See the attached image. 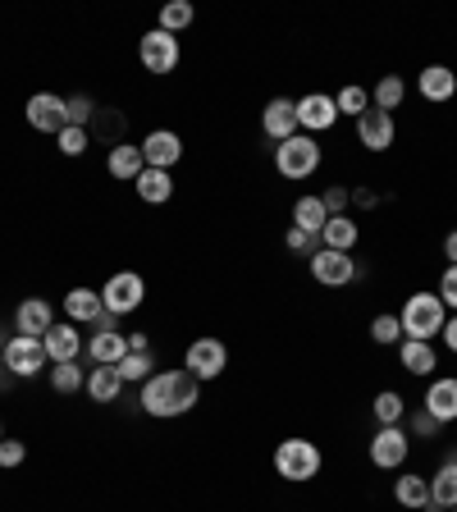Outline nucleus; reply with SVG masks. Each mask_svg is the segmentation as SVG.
<instances>
[{
    "mask_svg": "<svg viewBox=\"0 0 457 512\" xmlns=\"http://www.w3.org/2000/svg\"><path fill=\"white\" fill-rule=\"evenodd\" d=\"M138 403H142L147 416L170 421V416H183V412H192V407L202 403V389H197V380H192L188 371H156L147 384H142Z\"/></svg>",
    "mask_w": 457,
    "mask_h": 512,
    "instance_id": "obj_1",
    "label": "nucleus"
},
{
    "mask_svg": "<svg viewBox=\"0 0 457 512\" xmlns=\"http://www.w3.org/2000/svg\"><path fill=\"white\" fill-rule=\"evenodd\" d=\"M398 320H403V339L430 343L435 334H444L448 307L439 302V293H412V298L403 302V311H398Z\"/></svg>",
    "mask_w": 457,
    "mask_h": 512,
    "instance_id": "obj_2",
    "label": "nucleus"
},
{
    "mask_svg": "<svg viewBox=\"0 0 457 512\" xmlns=\"http://www.w3.org/2000/svg\"><path fill=\"white\" fill-rule=\"evenodd\" d=\"M275 170L293 183L311 179V174L320 170V142L311 138V133H293V138H284L275 147Z\"/></svg>",
    "mask_w": 457,
    "mask_h": 512,
    "instance_id": "obj_3",
    "label": "nucleus"
},
{
    "mask_svg": "<svg viewBox=\"0 0 457 512\" xmlns=\"http://www.w3.org/2000/svg\"><path fill=\"white\" fill-rule=\"evenodd\" d=\"M320 448L311 444V439H279L275 448V471L284 480H293V485H307V480L320 476Z\"/></svg>",
    "mask_w": 457,
    "mask_h": 512,
    "instance_id": "obj_4",
    "label": "nucleus"
},
{
    "mask_svg": "<svg viewBox=\"0 0 457 512\" xmlns=\"http://www.w3.org/2000/svg\"><path fill=\"white\" fill-rule=\"evenodd\" d=\"M101 302H106L110 316H133V311L147 302V279L138 270H115V275L101 284Z\"/></svg>",
    "mask_w": 457,
    "mask_h": 512,
    "instance_id": "obj_5",
    "label": "nucleus"
},
{
    "mask_svg": "<svg viewBox=\"0 0 457 512\" xmlns=\"http://www.w3.org/2000/svg\"><path fill=\"white\" fill-rule=\"evenodd\" d=\"M224 366H229V348H224L220 339H211V334H206V339H192L188 352H183V371H188L197 384L220 380Z\"/></svg>",
    "mask_w": 457,
    "mask_h": 512,
    "instance_id": "obj_6",
    "label": "nucleus"
},
{
    "mask_svg": "<svg viewBox=\"0 0 457 512\" xmlns=\"http://www.w3.org/2000/svg\"><path fill=\"white\" fill-rule=\"evenodd\" d=\"M138 60L147 74H170V69H179L183 51H179V37L165 28H151L142 32V42H138Z\"/></svg>",
    "mask_w": 457,
    "mask_h": 512,
    "instance_id": "obj_7",
    "label": "nucleus"
},
{
    "mask_svg": "<svg viewBox=\"0 0 457 512\" xmlns=\"http://www.w3.org/2000/svg\"><path fill=\"white\" fill-rule=\"evenodd\" d=\"M23 115H28V124L37 128V133H51V138H60L64 128H69L64 96H55V92H32L28 106H23Z\"/></svg>",
    "mask_w": 457,
    "mask_h": 512,
    "instance_id": "obj_8",
    "label": "nucleus"
},
{
    "mask_svg": "<svg viewBox=\"0 0 457 512\" xmlns=\"http://www.w3.org/2000/svg\"><path fill=\"white\" fill-rule=\"evenodd\" d=\"M46 362H51V357H46V343H42V339L14 334V339L5 343V371L19 375V380H32V375L42 371Z\"/></svg>",
    "mask_w": 457,
    "mask_h": 512,
    "instance_id": "obj_9",
    "label": "nucleus"
},
{
    "mask_svg": "<svg viewBox=\"0 0 457 512\" xmlns=\"http://www.w3.org/2000/svg\"><path fill=\"white\" fill-rule=\"evenodd\" d=\"M407 453H412V435H407L403 426H380L371 439V462L380 471H398L407 462Z\"/></svg>",
    "mask_w": 457,
    "mask_h": 512,
    "instance_id": "obj_10",
    "label": "nucleus"
},
{
    "mask_svg": "<svg viewBox=\"0 0 457 512\" xmlns=\"http://www.w3.org/2000/svg\"><path fill=\"white\" fill-rule=\"evenodd\" d=\"M339 124V101H334L330 92H307L298 101V128L302 133H325V128H334Z\"/></svg>",
    "mask_w": 457,
    "mask_h": 512,
    "instance_id": "obj_11",
    "label": "nucleus"
},
{
    "mask_svg": "<svg viewBox=\"0 0 457 512\" xmlns=\"http://www.w3.org/2000/svg\"><path fill=\"white\" fill-rule=\"evenodd\" d=\"M311 279L325 288H343L357 279V261H352V252H330V247H320V252L311 256Z\"/></svg>",
    "mask_w": 457,
    "mask_h": 512,
    "instance_id": "obj_12",
    "label": "nucleus"
},
{
    "mask_svg": "<svg viewBox=\"0 0 457 512\" xmlns=\"http://www.w3.org/2000/svg\"><path fill=\"white\" fill-rule=\"evenodd\" d=\"M138 147H142V160H147L151 170H174L183 160V138L174 128H151Z\"/></svg>",
    "mask_w": 457,
    "mask_h": 512,
    "instance_id": "obj_13",
    "label": "nucleus"
},
{
    "mask_svg": "<svg viewBox=\"0 0 457 512\" xmlns=\"http://www.w3.org/2000/svg\"><path fill=\"white\" fill-rule=\"evenodd\" d=\"M261 133H266L270 142H284V138H293V133H302L298 128V101H288V96L266 101V110H261Z\"/></svg>",
    "mask_w": 457,
    "mask_h": 512,
    "instance_id": "obj_14",
    "label": "nucleus"
},
{
    "mask_svg": "<svg viewBox=\"0 0 457 512\" xmlns=\"http://www.w3.org/2000/svg\"><path fill=\"white\" fill-rule=\"evenodd\" d=\"M394 115H389V110H366L362 119H357V142H362L366 151H389L394 147Z\"/></svg>",
    "mask_w": 457,
    "mask_h": 512,
    "instance_id": "obj_15",
    "label": "nucleus"
},
{
    "mask_svg": "<svg viewBox=\"0 0 457 512\" xmlns=\"http://www.w3.org/2000/svg\"><path fill=\"white\" fill-rule=\"evenodd\" d=\"M64 316H69V325H96V320L106 316V302H101V288H69L64 293Z\"/></svg>",
    "mask_w": 457,
    "mask_h": 512,
    "instance_id": "obj_16",
    "label": "nucleus"
},
{
    "mask_svg": "<svg viewBox=\"0 0 457 512\" xmlns=\"http://www.w3.org/2000/svg\"><path fill=\"white\" fill-rule=\"evenodd\" d=\"M46 357H51V366L60 362H78V352H83V330L78 325H69V320H55L51 330H46Z\"/></svg>",
    "mask_w": 457,
    "mask_h": 512,
    "instance_id": "obj_17",
    "label": "nucleus"
},
{
    "mask_svg": "<svg viewBox=\"0 0 457 512\" xmlns=\"http://www.w3.org/2000/svg\"><path fill=\"white\" fill-rule=\"evenodd\" d=\"M14 325H19V334H28V339H46V330L55 325V307L46 298H23L19 311H14Z\"/></svg>",
    "mask_w": 457,
    "mask_h": 512,
    "instance_id": "obj_18",
    "label": "nucleus"
},
{
    "mask_svg": "<svg viewBox=\"0 0 457 512\" xmlns=\"http://www.w3.org/2000/svg\"><path fill=\"white\" fill-rule=\"evenodd\" d=\"M416 87H421V96H426V101L444 106V101H453V96H457V74L448 69V64H426V69H421V78H416Z\"/></svg>",
    "mask_w": 457,
    "mask_h": 512,
    "instance_id": "obj_19",
    "label": "nucleus"
},
{
    "mask_svg": "<svg viewBox=\"0 0 457 512\" xmlns=\"http://www.w3.org/2000/svg\"><path fill=\"white\" fill-rule=\"evenodd\" d=\"M426 412L435 416L439 426L457 421V375H444V380H430V389H426Z\"/></svg>",
    "mask_w": 457,
    "mask_h": 512,
    "instance_id": "obj_20",
    "label": "nucleus"
},
{
    "mask_svg": "<svg viewBox=\"0 0 457 512\" xmlns=\"http://www.w3.org/2000/svg\"><path fill=\"white\" fill-rule=\"evenodd\" d=\"M87 357H92L96 366H119L128 357V334L124 330H96L92 339H87Z\"/></svg>",
    "mask_w": 457,
    "mask_h": 512,
    "instance_id": "obj_21",
    "label": "nucleus"
},
{
    "mask_svg": "<svg viewBox=\"0 0 457 512\" xmlns=\"http://www.w3.org/2000/svg\"><path fill=\"white\" fill-rule=\"evenodd\" d=\"M357 238H362V229H357L352 215H330L325 229H320V247H330V252H352Z\"/></svg>",
    "mask_w": 457,
    "mask_h": 512,
    "instance_id": "obj_22",
    "label": "nucleus"
},
{
    "mask_svg": "<svg viewBox=\"0 0 457 512\" xmlns=\"http://www.w3.org/2000/svg\"><path fill=\"white\" fill-rule=\"evenodd\" d=\"M106 170L115 174V179H124V183H138V174L147 170V160H142V147H133V142H119V147H110Z\"/></svg>",
    "mask_w": 457,
    "mask_h": 512,
    "instance_id": "obj_23",
    "label": "nucleus"
},
{
    "mask_svg": "<svg viewBox=\"0 0 457 512\" xmlns=\"http://www.w3.org/2000/svg\"><path fill=\"white\" fill-rule=\"evenodd\" d=\"M398 366H403L407 375H435L439 357H435V348H430V343L403 339V343H398Z\"/></svg>",
    "mask_w": 457,
    "mask_h": 512,
    "instance_id": "obj_24",
    "label": "nucleus"
},
{
    "mask_svg": "<svg viewBox=\"0 0 457 512\" xmlns=\"http://www.w3.org/2000/svg\"><path fill=\"white\" fill-rule=\"evenodd\" d=\"M133 188H138V197L147 206H165L174 197V174L170 170H151V165H147V170L138 174V183H133Z\"/></svg>",
    "mask_w": 457,
    "mask_h": 512,
    "instance_id": "obj_25",
    "label": "nucleus"
},
{
    "mask_svg": "<svg viewBox=\"0 0 457 512\" xmlns=\"http://www.w3.org/2000/svg\"><path fill=\"white\" fill-rule=\"evenodd\" d=\"M87 398L92 403H119V394H124V380H119L115 366H96L92 375H87Z\"/></svg>",
    "mask_w": 457,
    "mask_h": 512,
    "instance_id": "obj_26",
    "label": "nucleus"
},
{
    "mask_svg": "<svg viewBox=\"0 0 457 512\" xmlns=\"http://www.w3.org/2000/svg\"><path fill=\"white\" fill-rule=\"evenodd\" d=\"M430 508H457V458H448L430 476Z\"/></svg>",
    "mask_w": 457,
    "mask_h": 512,
    "instance_id": "obj_27",
    "label": "nucleus"
},
{
    "mask_svg": "<svg viewBox=\"0 0 457 512\" xmlns=\"http://www.w3.org/2000/svg\"><path fill=\"white\" fill-rule=\"evenodd\" d=\"M394 499L403 503V508H412V512L430 508V476H398Z\"/></svg>",
    "mask_w": 457,
    "mask_h": 512,
    "instance_id": "obj_28",
    "label": "nucleus"
},
{
    "mask_svg": "<svg viewBox=\"0 0 457 512\" xmlns=\"http://www.w3.org/2000/svg\"><path fill=\"white\" fill-rule=\"evenodd\" d=\"M325 220H330V211H325V202H320V197H298V202H293V224H298V229H307V234L320 238Z\"/></svg>",
    "mask_w": 457,
    "mask_h": 512,
    "instance_id": "obj_29",
    "label": "nucleus"
},
{
    "mask_svg": "<svg viewBox=\"0 0 457 512\" xmlns=\"http://www.w3.org/2000/svg\"><path fill=\"white\" fill-rule=\"evenodd\" d=\"M403 96H407V83L398 74H384L380 83H375V92H371V106L375 110H389L394 115L398 106H403Z\"/></svg>",
    "mask_w": 457,
    "mask_h": 512,
    "instance_id": "obj_30",
    "label": "nucleus"
},
{
    "mask_svg": "<svg viewBox=\"0 0 457 512\" xmlns=\"http://www.w3.org/2000/svg\"><path fill=\"white\" fill-rule=\"evenodd\" d=\"M115 371H119V380L124 384H147L151 375H156V357H151V352H128Z\"/></svg>",
    "mask_w": 457,
    "mask_h": 512,
    "instance_id": "obj_31",
    "label": "nucleus"
},
{
    "mask_svg": "<svg viewBox=\"0 0 457 512\" xmlns=\"http://www.w3.org/2000/svg\"><path fill=\"white\" fill-rule=\"evenodd\" d=\"M403 416H407V403L398 389H380L375 394V421L380 426H403Z\"/></svg>",
    "mask_w": 457,
    "mask_h": 512,
    "instance_id": "obj_32",
    "label": "nucleus"
},
{
    "mask_svg": "<svg viewBox=\"0 0 457 512\" xmlns=\"http://www.w3.org/2000/svg\"><path fill=\"white\" fill-rule=\"evenodd\" d=\"M192 19H197L192 0H170V5H160V23H156V28H165V32H174V37H179L183 28H192Z\"/></svg>",
    "mask_w": 457,
    "mask_h": 512,
    "instance_id": "obj_33",
    "label": "nucleus"
},
{
    "mask_svg": "<svg viewBox=\"0 0 457 512\" xmlns=\"http://www.w3.org/2000/svg\"><path fill=\"white\" fill-rule=\"evenodd\" d=\"M83 384H87V375H83V366H78V362L51 366V389H55V394H78Z\"/></svg>",
    "mask_w": 457,
    "mask_h": 512,
    "instance_id": "obj_34",
    "label": "nucleus"
},
{
    "mask_svg": "<svg viewBox=\"0 0 457 512\" xmlns=\"http://www.w3.org/2000/svg\"><path fill=\"white\" fill-rule=\"evenodd\" d=\"M334 101H339V115H352V119H362L366 110H371V92H366L362 83H348Z\"/></svg>",
    "mask_w": 457,
    "mask_h": 512,
    "instance_id": "obj_35",
    "label": "nucleus"
},
{
    "mask_svg": "<svg viewBox=\"0 0 457 512\" xmlns=\"http://www.w3.org/2000/svg\"><path fill=\"white\" fill-rule=\"evenodd\" d=\"M371 339L380 343V348H394V343H403V320H398V316H375L371 320Z\"/></svg>",
    "mask_w": 457,
    "mask_h": 512,
    "instance_id": "obj_36",
    "label": "nucleus"
},
{
    "mask_svg": "<svg viewBox=\"0 0 457 512\" xmlns=\"http://www.w3.org/2000/svg\"><path fill=\"white\" fill-rule=\"evenodd\" d=\"M55 147L64 151V156H87V147H92V133H87V128H64L60 138H55Z\"/></svg>",
    "mask_w": 457,
    "mask_h": 512,
    "instance_id": "obj_37",
    "label": "nucleus"
},
{
    "mask_svg": "<svg viewBox=\"0 0 457 512\" xmlns=\"http://www.w3.org/2000/svg\"><path fill=\"white\" fill-rule=\"evenodd\" d=\"M284 247H288V252H298V256H316V252H320V238L293 224V229L284 234Z\"/></svg>",
    "mask_w": 457,
    "mask_h": 512,
    "instance_id": "obj_38",
    "label": "nucleus"
},
{
    "mask_svg": "<svg viewBox=\"0 0 457 512\" xmlns=\"http://www.w3.org/2000/svg\"><path fill=\"white\" fill-rule=\"evenodd\" d=\"M64 110H69V124L74 128H87V119L96 115V101L92 96H64Z\"/></svg>",
    "mask_w": 457,
    "mask_h": 512,
    "instance_id": "obj_39",
    "label": "nucleus"
},
{
    "mask_svg": "<svg viewBox=\"0 0 457 512\" xmlns=\"http://www.w3.org/2000/svg\"><path fill=\"white\" fill-rule=\"evenodd\" d=\"M23 458H28V448H23V439H0V471L23 467Z\"/></svg>",
    "mask_w": 457,
    "mask_h": 512,
    "instance_id": "obj_40",
    "label": "nucleus"
},
{
    "mask_svg": "<svg viewBox=\"0 0 457 512\" xmlns=\"http://www.w3.org/2000/svg\"><path fill=\"white\" fill-rule=\"evenodd\" d=\"M320 202H325V211H330V215H348V202H352V192H348V188H339V183H334V188H325V192H320Z\"/></svg>",
    "mask_w": 457,
    "mask_h": 512,
    "instance_id": "obj_41",
    "label": "nucleus"
},
{
    "mask_svg": "<svg viewBox=\"0 0 457 512\" xmlns=\"http://www.w3.org/2000/svg\"><path fill=\"white\" fill-rule=\"evenodd\" d=\"M439 302L457 311V266H444V275H439Z\"/></svg>",
    "mask_w": 457,
    "mask_h": 512,
    "instance_id": "obj_42",
    "label": "nucleus"
},
{
    "mask_svg": "<svg viewBox=\"0 0 457 512\" xmlns=\"http://www.w3.org/2000/svg\"><path fill=\"white\" fill-rule=\"evenodd\" d=\"M412 430H416V435H421V439H430V435H435V430H439V421L426 412V407H421V412L412 416Z\"/></svg>",
    "mask_w": 457,
    "mask_h": 512,
    "instance_id": "obj_43",
    "label": "nucleus"
},
{
    "mask_svg": "<svg viewBox=\"0 0 457 512\" xmlns=\"http://www.w3.org/2000/svg\"><path fill=\"white\" fill-rule=\"evenodd\" d=\"M352 202L362 206V211H371V206H375V202H380V197H375V192H371V188H357V192H352Z\"/></svg>",
    "mask_w": 457,
    "mask_h": 512,
    "instance_id": "obj_44",
    "label": "nucleus"
},
{
    "mask_svg": "<svg viewBox=\"0 0 457 512\" xmlns=\"http://www.w3.org/2000/svg\"><path fill=\"white\" fill-rule=\"evenodd\" d=\"M444 343H448V352H457V316L444 320Z\"/></svg>",
    "mask_w": 457,
    "mask_h": 512,
    "instance_id": "obj_45",
    "label": "nucleus"
},
{
    "mask_svg": "<svg viewBox=\"0 0 457 512\" xmlns=\"http://www.w3.org/2000/svg\"><path fill=\"white\" fill-rule=\"evenodd\" d=\"M128 352H151V339L147 334H128Z\"/></svg>",
    "mask_w": 457,
    "mask_h": 512,
    "instance_id": "obj_46",
    "label": "nucleus"
},
{
    "mask_svg": "<svg viewBox=\"0 0 457 512\" xmlns=\"http://www.w3.org/2000/svg\"><path fill=\"white\" fill-rule=\"evenodd\" d=\"M444 256H448V266H457V229L444 238Z\"/></svg>",
    "mask_w": 457,
    "mask_h": 512,
    "instance_id": "obj_47",
    "label": "nucleus"
},
{
    "mask_svg": "<svg viewBox=\"0 0 457 512\" xmlns=\"http://www.w3.org/2000/svg\"><path fill=\"white\" fill-rule=\"evenodd\" d=\"M0 375H5V343H0Z\"/></svg>",
    "mask_w": 457,
    "mask_h": 512,
    "instance_id": "obj_48",
    "label": "nucleus"
},
{
    "mask_svg": "<svg viewBox=\"0 0 457 512\" xmlns=\"http://www.w3.org/2000/svg\"><path fill=\"white\" fill-rule=\"evenodd\" d=\"M430 512H453V508H430Z\"/></svg>",
    "mask_w": 457,
    "mask_h": 512,
    "instance_id": "obj_49",
    "label": "nucleus"
},
{
    "mask_svg": "<svg viewBox=\"0 0 457 512\" xmlns=\"http://www.w3.org/2000/svg\"><path fill=\"white\" fill-rule=\"evenodd\" d=\"M0 439H5V421H0Z\"/></svg>",
    "mask_w": 457,
    "mask_h": 512,
    "instance_id": "obj_50",
    "label": "nucleus"
},
{
    "mask_svg": "<svg viewBox=\"0 0 457 512\" xmlns=\"http://www.w3.org/2000/svg\"><path fill=\"white\" fill-rule=\"evenodd\" d=\"M453 512H457V508H453Z\"/></svg>",
    "mask_w": 457,
    "mask_h": 512,
    "instance_id": "obj_51",
    "label": "nucleus"
}]
</instances>
